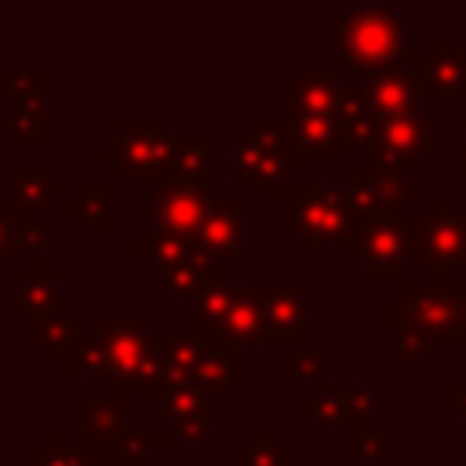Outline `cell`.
Returning <instances> with one entry per match:
<instances>
[{
	"label": "cell",
	"mask_w": 466,
	"mask_h": 466,
	"mask_svg": "<svg viewBox=\"0 0 466 466\" xmlns=\"http://www.w3.org/2000/svg\"><path fill=\"white\" fill-rule=\"evenodd\" d=\"M346 462H393L397 459V433L379 426H346L342 437Z\"/></svg>",
	"instance_id": "obj_33"
},
{
	"label": "cell",
	"mask_w": 466,
	"mask_h": 466,
	"mask_svg": "<svg viewBox=\"0 0 466 466\" xmlns=\"http://www.w3.org/2000/svg\"><path fill=\"white\" fill-rule=\"evenodd\" d=\"M244 127L255 138V175L248 182V197L255 200H280L299 182V164L291 138L284 131V120L277 113H248Z\"/></svg>",
	"instance_id": "obj_10"
},
{
	"label": "cell",
	"mask_w": 466,
	"mask_h": 466,
	"mask_svg": "<svg viewBox=\"0 0 466 466\" xmlns=\"http://www.w3.org/2000/svg\"><path fill=\"white\" fill-rule=\"evenodd\" d=\"M15 299H11V309L18 317H51V313H66V266L62 262H51V258H29V262H18L15 266Z\"/></svg>",
	"instance_id": "obj_16"
},
{
	"label": "cell",
	"mask_w": 466,
	"mask_h": 466,
	"mask_svg": "<svg viewBox=\"0 0 466 466\" xmlns=\"http://www.w3.org/2000/svg\"><path fill=\"white\" fill-rule=\"evenodd\" d=\"M215 339L237 350L269 346V280L233 284V295H229V306L222 313Z\"/></svg>",
	"instance_id": "obj_15"
},
{
	"label": "cell",
	"mask_w": 466,
	"mask_h": 466,
	"mask_svg": "<svg viewBox=\"0 0 466 466\" xmlns=\"http://www.w3.org/2000/svg\"><path fill=\"white\" fill-rule=\"evenodd\" d=\"M444 411L466 419V382H459V379L444 382Z\"/></svg>",
	"instance_id": "obj_47"
},
{
	"label": "cell",
	"mask_w": 466,
	"mask_h": 466,
	"mask_svg": "<svg viewBox=\"0 0 466 466\" xmlns=\"http://www.w3.org/2000/svg\"><path fill=\"white\" fill-rule=\"evenodd\" d=\"M80 335H84V324H80V317L69 313V309H66V313H51V317L29 320V342H33V350H44V357H47L51 364H58V368L69 364V357H73Z\"/></svg>",
	"instance_id": "obj_29"
},
{
	"label": "cell",
	"mask_w": 466,
	"mask_h": 466,
	"mask_svg": "<svg viewBox=\"0 0 466 466\" xmlns=\"http://www.w3.org/2000/svg\"><path fill=\"white\" fill-rule=\"evenodd\" d=\"M175 135L157 113H116L113 146L95 149V164L113 171V182H142L146 189L171 178Z\"/></svg>",
	"instance_id": "obj_4"
},
{
	"label": "cell",
	"mask_w": 466,
	"mask_h": 466,
	"mask_svg": "<svg viewBox=\"0 0 466 466\" xmlns=\"http://www.w3.org/2000/svg\"><path fill=\"white\" fill-rule=\"evenodd\" d=\"M47 248H51V222H47V215L22 211V251L29 258H47Z\"/></svg>",
	"instance_id": "obj_45"
},
{
	"label": "cell",
	"mask_w": 466,
	"mask_h": 466,
	"mask_svg": "<svg viewBox=\"0 0 466 466\" xmlns=\"http://www.w3.org/2000/svg\"><path fill=\"white\" fill-rule=\"evenodd\" d=\"M411 218L415 215H360L357 240L342 251L346 266H357L368 284H393L397 291L411 280Z\"/></svg>",
	"instance_id": "obj_7"
},
{
	"label": "cell",
	"mask_w": 466,
	"mask_h": 466,
	"mask_svg": "<svg viewBox=\"0 0 466 466\" xmlns=\"http://www.w3.org/2000/svg\"><path fill=\"white\" fill-rule=\"evenodd\" d=\"M313 342V284L269 280V350Z\"/></svg>",
	"instance_id": "obj_14"
},
{
	"label": "cell",
	"mask_w": 466,
	"mask_h": 466,
	"mask_svg": "<svg viewBox=\"0 0 466 466\" xmlns=\"http://www.w3.org/2000/svg\"><path fill=\"white\" fill-rule=\"evenodd\" d=\"M51 73L47 66H0V98L15 106H47Z\"/></svg>",
	"instance_id": "obj_32"
},
{
	"label": "cell",
	"mask_w": 466,
	"mask_h": 466,
	"mask_svg": "<svg viewBox=\"0 0 466 466\" xmlns=\"http://www.w3.org/2000/svg\"><path fill=\"white\" fill-rule=\"evenodd\" d=\"M357 80L364 84V91H368V98H371V106L379 109L382 120L426 113L411 62H408V66H393V69H379V73H364V76H357Z\"/></svg>",
	"instance_id": "obj_19"
},
{
	"label": "cell",
	"mask_w": 466,
	"mask_h": 466,
	"mask_svg": "<svg viewBox=\"0 0 466 466\" xmlns=\"http://www.w3.org/2000/svg\"><path fill=\"white\" fill-rule=\"evenodd\" d=\"M426 269L433 284L466 280V208L459 197H430L411 218V269Z\"/></svg>",
	"instance_id": "obj_6"
},
{
	"label": "cell",
	"mask_w": 466,
	"mask_h": 466,
	"mask_svg": "<svg viewBox=\"0 0 466 466\" xmlns=\"http://www.w3.org/2000/svg\"><path fill=\"white\" fill-rule=\"evenodd\" d=\"M255 138H251V131L248 127H237L233 135H229V178L237 182V186H244L248 189V182H251V175H255Z\"/></svg>",
	"instance_id": "obj_43"
},
{
	"label": "cell",
	"mask_w": 466,
	"mask_h": 466,
	"mask_svg": "<svg viewBox=\"0 0 466 466\" xmlns=\"http://www.w3.org/2000/svg\"><path fill=\"white\" fill-rule=\"evenodd\" d=\"M280 229L291 233L295 248H350L360 229V211L353 204L350 186L339 182H295L277 200Z\"/></svg>",
	"instance_id": "obj_3"
},
{
	"label": "cell",
	"mask_w": 466,
	"mask_h": 466,
	"mask_svg": "<svg viewBox=\"0 0 466 466\" xmlns=\"http://www.w3.org/2000/svg\"><path fill=\"white\" fill-rule=\"evenodd\" d=\"M189 248H193V244L182 240V237H171V233H160V229L142 226V229H135L131 240H127V258H131L135 266H142L149 280L164 284L167 273L186 258Z\"/></svg>",
	"instance_id": "obj_21"
},
{
	"label": "cell",
	"mask_w": 466,
	"mask_h": 466,
	"mask_svg": "<svg viewBox=\"0 0 466 466\" xmlns=\"http://www.w3.org/2000/svg\"><path fill=\"white\" fill-rule=\"evenodd\" d=\"M328 364H331V353H328V346H317V342L291 346V350H280L277 353V375H280V382L317 386V382H324Z\"/></svg>",
	"instance_id": "obj_34"
},
{
	"label": "cell",
	"mask_w": 466,
	"mask_h": 466,
	"mask_svg": "<svg viewBox=\"0 0 466 466\" xmlns=\"http://www.w3.org/2000/svg\"><path fill=\"white\" fill-rule=\"evenodd\" d=\"M277 116L284 120V131L291 138L295 149V164L299 167H346L350 160V146L342 135V124L335 113H317L295 102V95L288 91V84H280V106Z\"/></svg>",
	"instance_id": "obj_9"
},
{
	"label": "cell",
	"mask_w": 466,
	"mask_h": 466,
	"mask_svg": "<svg viewBox=\"0 0 466 466\" xmlns=\"http://www.w3.org/2000/svg\"><path fill=\"white\" fill-rule=\"evenodd\" d=\"M160 437L164 448H182V451H197L211 444V419H167L160 422Z\"/></svg>",
	"instance_id": "obj_40"
},
{
	"label": "cell",
	"mask_w": 466,
	"mask_h": 466,
	"mask_svg": "<svg viewBox=\"0 0 466 466\" xmlns=\"http://www.w3.org/2000/svg\"><path fill=\"white\" fill-rule=\"evenodd\" d=\"M382 415V386L375 379L357 382L350 390V426H379Z\"/></svg>",
	"instance_id": "obj_42"
},
{
	"label": "cell",
	"mask_w": 466,
	"mask_h": 466,
	"mask_svg": "<svg viewBox=\"0 0 466 466\" xmlns=\"http://www.w3.org/2000/svg\"><path fill=\"white\" fill-rule=\"evenodd\" d=\"M342 182L353 193L360 215H415L430 200V182L400 171H375L364 164H346Z\"/></svg>",
	"instance_id": "obj_12"
},
{
	"label": "cell",
	"mask_w": 466,
	"mask_h": 466,
	"mask_svg": "<svg viewBox=\"0 0 466 466\" xmlns=\"http://www.w3.org/2000/svg\"><path fill=\"white\" fill-rule=\"evenodd\" d=\"M229 295H233V269L215 266L200 280V288L178 302V328L193 331V335H215L222 324V313L229 306Z\"/></svg>",
	"instance_id": "obj_18"
},
{
	"label": "cell",
	"mask_w": 466,
	"mask_h": 466,
	"mask_svg": "<svg viewBox=\"0 0 466 466\" xmlns=\"http://www.w3.org/2000/svg\"><path fill=\"white\" fill-rule=\"evenodd\" d=\"M127 397L113 393V397H84L80 400V437L91 448L109 451L113 444L124 441L127 433Z\"/></svg>",
	"instance_id": "obj_22"
},
{
	"label": "cell",
	"mask_w": 466,
	"mask_h": 466,
	"mask_svg": "<svg viewBox=\"0 0 466 466\" xmlns=\"http://www.w3.org/2000/svg\"><path fill=\"white\" fill-rule=\"evenodd\" d=\"M415 466H459V462H415Z\"/></svg>",
	"instance_id": "obj_49"
},
{
	"label": "cell",
	"mask_w": 466,
	"mask_h": 466,
	"mask_svg": "<svg viewBox=\"0 0 466 466\" xmlns=\"http://www.w3.org/2000/svg\"><path fill=\"white\" fill-rule=\"evenodd\" d=\"M22 251V208L0 197V262H15Z\"/></svg>",
	"instance_id": "obj_44"
},
{
	"label": "cell",
	"mask_w": 466,
	"mask_h": 466,
	"mask_svg": "<svg viewBox=\"0 0 466 466\" xmlns=\"http://www.w3.org/2000/svg\"><path fill=\"white\" fill-rule=\"evenodd\" d=\"M229 466H299V455L277 430H248L244 441L229 448Z\"/></svg>",
	"instance_id": "obj_31"
},
{
	"label": "cell",
	"mask_w": 466,
	"mask_h": 466,
	"mask_svg": "<svg viewBox=\"0 0 466 466\" xmlns=\"http://www.w3.org/2000/svg\"><path fill=\"white\" fill-rule=\"evenodd\" d=\"M0 466H29V462H0Z\"/></svg>",
	"instance_id": "obj_50"
},
{
	"label": "cell",
	"mask_w": 466,
	"mask_h": 466,
	"mask_svg": "<svg viewBox=\"0 0 466 466\" xmlns=\"http://www.w3.org/2000/svg\"><path fill=\"white\" fill-rule=\"evenodd\" d=\"M415 55L408 18L386 0H360L328 18V66L364 73L408 66Z\"/></svg>",
	"instance_id": "obj_1"
},
{
	"label": "cell",
	"mask_w": 466,
	"mask_h": 466,
	"mask_svg": "<svg viewBox=\"0 0 466 466\" xmlns=\"http://www.w3.org/2000/svg\"><path fill=\"white\" fill-rule=\"evenodd\" d=\"M11 200L22 208V211H33V215H47L51 204H66L69 193H66V182L51 175L47 164H15L11 171Z\"/></svg>",
	"instance_id": "obj_26"
},
{
	"label": "cell",
	"mask_w": 466,
	"mask_h": 466,
	"mask_svg": "<svg viewBox=\"0 0 466 466\" xmlns=\"http://www.w3.org/2000/svg\"><path fill=\"white\" fill-rule=\"evenodd\" d=\"M346 80H350L346 69H335V66H295V76L284 80V84H288V91L295 95L299 106L339 116Z\"/></svg>",
	"instance_id": "obj_24"
},
{
	"label": "cell",
	"mask_w": 466,
	"mask_h": 466,
	"mask_svg": "<svg viewBox=\"0 0 466 466\" xmlns=\"http://www.w3.org/2000/svg\"><path fill=\"white\" fill-rule=\"evenodd\" d=\"M299 466H328V462H299Z\"/></svg>",
	"instance_id": "obj_51"
},
{
	"label": "cell",
	"mask_w": 466,
	"mask_h": 466,
	"mask_svg": "<svg viewBox=\"0 0 466 466\" xmlns=\"http://www.w3.org/2000/svg\"><path fill=\"white\" fill-rule=\"evenodd\" d=\"M379 328L422 339L426 346L466 350V280L433 284L415 280L393 295L379 299Z\"/></svg>",
	"instance_id": "obj_2"
},
{
	"label": "cell",
	"mask_w": 466,
	"mask_h": 466,
	"mask_svg": "<svg viewBox=\"0 0 466 466\" xmlns=\"http://www.w3.org/2000/svg\"><path fill=\"white\" fill-rule=\"evenodd\" d=\"M69 218L80 222L84 233H106L113 229V178H91L62 204Z\"/></svg>",
	"instance_id": "obj_30"
},
{
	"label": "cell",
	"mask_w": 466,
	"mask_h": 466,
	"mask_svg": "<svg viewBox=\"0 0 466 466\" xmlns=\"http://www.w3.org/2000/svg\"><path fill=\"white\" fill-rule=\"evenodd\" d=\"M66 382H80V379H106L109 375V357H106V342L95 328H84L69 364L62 368Z\"/></svg>",
	"instance_id": "obj_37"
},
{
	"label": "cell",
	"mask_w": 466,
	"mask_h": 466,
	"mask_svg": "<svg viewBox=\"0 0 466 466\" xmlns=\"http://www.w3.org/2000/svg\"><path fill=\"white\" fill-rule=\"evenodd\" d=\"M153 448H164L160 430H127L120 444H113L106 455L113 466H146V455Z\"/></svg>",
	"instance_id": "obj_41"
},
{
	"label": "cell",
	"mask_w": 466,
	"mask_h": 466,
	"mask_svg": "<svg viewBox=\"0 0 466 466\" xmlns=\"http://www.w3.org/2000/svg\"><path fill=\"white\" fill-rule=\"evenodd\" d=\"M339 124H342V135H346V146L357 149V153H368L379 146V135H382V116L379 109L371 106L368 91L360 80H346L342 87V102H339Z\"/></svg>",
	"instance_id": "obj_23"
},
{
	"label": "cell",
	"mask_w": 466,
	"mask_h": 466,
	"mask_svg": "<svg viewBox=\"0 0 466 466\" xmlns=\"http://www.w3.org/2000/svg\"><path fill=\"white\" fill-rule=\"evenodd\" d=\"M430 350L422 339H411V335H397V346H393V360L404 364V368H415V364H426L430 360Z\"/></svg>",
	"instance_id": "obj_46"
},
{
	"label": "cell",
	"mask_w": 466,
	"mask_h": 466,
	"mask_svg": "<svg viewBox=\"0 0 466 466\" xmlns=\"http://www.w3.org/2000/svg\"><path fill=\"white\" fill-rule=\"evenodd\" d=\"M422 102L466 98V40L455 29H437L411 55Z\"/></svg>",
	"instance_id": "obj_13"
},
{
	"label": "cell",
	"mask_w": 466,
	"mask_h": 466,
	"mask_svg": "<svg viewBox=\"0 0 466 466\" xmlns=\"http://www.w3.org/2000/svg\"><path fill=\"white\" fill-rule=\"evenodd\" d=\"M459 127H462V149H459V178L466 182V113L459 116Z\"/></svg>",
	"instance_id": "obj_48"
},
{
	"label": "cell",
	"mask_w": 466,
	"mask_h": 466,
	"mask_svg": "<svg viewBox=\"0 0 466 466\" xmlns=\"http://www.w3.org/2000/svg\"><path fill=\"white\" fill-rule=\"evenodd\" d=\"M0 131L18 149H44L47 146V135H51L47 106H15L11 113L0 116Z\"/></svg>",
	"instance_id": "obj_35"
},
{
	"label": "cell",
	"mask_w": 466,
	"mask_h": 466,
	"mask_svg": "<svg viewBox=\"0 0 466 466\" xmlns=\"http://www.w3.org/2000/svg\"><path fill=\"white\" fill-rule=\"evenodd\" d=\"M171 178L211 186L215 178V135L211 131H175Z\"/></svg>",
	"instance_id": "obj_28"
},
{
	"label": "cell",
	"mask_w": 466,
	"mask_h": 466,
	"mask_svg": "<svg viewBox=\"0 0 466 466\" xmlns=\"http://www.w3.org/2000/svg\"><path fill=\"white\" fill-rule=\"evenodd\" d=\"M95 331L106 342L109 357V375L106 382L116 386L120 397H149L153 386L164 379V360H160V342L164 331L153 328L146 317H116V313H98Z\"/></svg>",
	"instance_id": "obj_5"
},
{
	"label": "cell",
	"mask_w": 466,
	"mask_h": 466,
	"mask_svg": "<svg viewBox=\"0 0 466 466\" xmlns=\"http://www.w3.org/2000/svg\"><path fill=\"white\" fill-rule=\"evenodd\" d=\"M87 459H91V448L84 441L69 444L62 430H51L47 441L29 451V466H87Z\"/></svg>",
	"instance_id": "obj_39"
},
{
	"label": "cell",
	"mask_w": 466,
	"mask_h": 466,
	"mask_svg": "<svg viewBox=\"0 0 466 466\" xmlns=\"http://www.w3.org/2000/svg\"><path fill=\"white\" fill-rule=\"evenodd\" d=\"M350 382H335V379H324L317 386H309L299 400H295V411L313 419L317 430L324 433H335V430H346L350 426Z\"/></svg>",
	"instance_id": "obj_27"
},
{
	"label": "cell",
	"mask_w": 466,
	"mask_h": 466,
	"mask_svg": "<svg viewBox=\"0 0 466 466\" xmlns=\"http://www.w3.org/2000/svg\"><path fill=\"white\" fill-rule=\"evenodd\" d=\"M244 375H248V350H237V346H229L215 335H204V353H200L193 382L211 400H222V397L233 393L237 382H244Z\"/></svg>",
	"instance_id": "obj_20"
},
{
	"label": "cell",
	"mask_w": 466,
	"mask_h": 466,
	"mask_svg": "<svg viewBox=\"0 0 466 466\" xmlns=\"http://www.w3.org/2000/svg\"><path fill=\"white\" fill-rule=\"evenodd\" d=\"M200 353H204V335H193V331H182V328L164 331V342H160L164 379H193L197 364H200Z\"/></svg>",
	"instance_id": "obj_36"
},
{
	"label": "cell",
	"mask_w": 466,
	"mask_h": 466,
	"mask_svg": "<svg viewBox=\"0 0 466 466\" xmlns=\"http://www.w3.org/2000/svg\"><path fill=\"white\" fill-rule=\"evenodd\" d=\"M197 248H204L215 266H244L248 262V200L244 197H218L215 211L208 215Z\"/></svg>",
	"instance_id": "obj_17"
},
{
	"label": "cell",
	"mask_w": 466,
	"mask_h": 466,
	"mask_svg": "<svg viewBox=\"0 0 466 466\" xmlns=\"http://www.w3.org/2000/svg\"><path fill=\"white\" fill-rule=\"evenodd\" d=\"M211 397L193 379H160V386L149 390L146 411L167 419H211Z\"/></svg>",
	"instance_id": "obj_25"
},
{
	"label": "cell",
	"mask_w": 466,
	"mask_h": 466,
	"mask_svg": "<svg viewBox=\"0 0 466 466\" xmlns=\"http://www.w3.org/2000/svg\"><path fill=\"white\" fill-rule=\"evenodd\" d=\"M211 269H215V258H211L204 248H197V244H193V248L186 251V258H182V262L167 273V280L160 284V288H164L160 295H164V299H178V302H182L186 295H193V291L200 288V280H204Z\"/></svg>",
	"instance_id": "obj_38"
},
{
	"label": "cell",
	"mask_w": 466,
	"mask_h": 466,
	"mask_svg": "<svg viewBox=\"0 0 466 466\" xmlns=\"http://www.w3.org/2000/svg\"><path fill=\"white\" fill-rule=\"evenodd\" d=\"M448 142V116L441 113H411L397 120H382L379 146L360 153L357 164L375 167V171H400L415 175L419 167L430 164V153Z\"/></svg>",
	"instance_id": "obj_8"
},
{
	"label": "cell",
	"mask_w": 466,
	"mask_h": 466,
	"mask_svg": "<svg viewBox=\"0 0 466 466\" xmlns=\"http://www.w3.org/2000/svg\"><path fill=\"white\" fill-rule=\"evenodd\" d=\"M215 200L218 197L211 193V186L164 178L146 189V226L197 244L208 215L215 211Z\"/></svg>",
	"instance_id": "obj_11"
}]
</instances>
